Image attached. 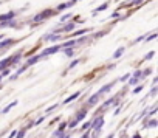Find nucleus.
Here are the masks:
<instances>
[{"instance_id":"nucleus-17","label":"nucleus","mask_w":158,"mask_h":138,"mask_svg":"<svg viewBox=\"0 0 158 138\" xmlns=\"http://www.w3.org/2000/svg\"><path fill=\"white\" fill-rule=\"evenodd\" d=\"M153 56H155V51H149V53L146 54V57H144V59H146V61H149V59H152Z\"/></svg>"},{"instance_id":"nucleus-8","label":"nucleus","mask_w":158,"mask_h":138,"mask_svg":"<svg viewBox=\"0 0 158 138\" xmlns=\"http://www.w3.org/2000/svg\"><path fill=\"white\" fill-rule=\"evenodd\" d=\"M79 95H81V92H76V93H73V95H71V96H68V98H67V99H65V101H64V102H65V104H67V102H70V101H74V99H76V98H77V96H79Z\"/></svg>"},{"instance_id":"nucleus-4","label":"nucleus","mask_w":158,"mask_h":138,"mask_svg":"<svg viewBox=\"0 0 158 138\" xmlns=\"http://www.w3.org/2000/svg\"><path fill=\"white\" fill-rule=\"evenodd\" d=\"M59 50H62V47L60 45H56V47H51V48H47L42 54H39L40 56V59L44 57V56H50V54H53V53H56V51H59Z\"/></svg>"},{"instance_id":"nucleus-15","label":"nucleus","mask_w":158,"mask_h":138,"mask_svg":"<svg viewBox=\"0 0 158 138\" xmlns=\"http://www.w3.org/2000/svg\"><path fill=\"white\" fill-rule=\"evenodd\" d=\"M150 73H152L150 68H146V70H143V72H141V76H143V78H146V76H149Z\"/></svg>"},{"instance_id":"nucleus-14","label":"nucleus","mask_w":158,"mask_h":138,"mask_svg":"<svg viewBox=\"0 0 158 138\" xmlns=\"http://www.w3.org/2000/svg\"><path fill=\"white\" fill-rule=\"evenodd\" d=\"M16 104H17V101H14V102H11V104H10V106H6V107H5V109L2 110V112H3V113H6V112H8V110H11V109H13V107H14Z\"/></svg>"},{"instance_id":"nucleus-9","label":"nucleus","mask_w":158,"mask_h":138,"mask_svg":"<svg viewBox=\"0 0 158 138\" xmlns=\"http://www.w3.org/2000/svg\"><path fill=\"white\" fill-rule=\"evenodd\" d=\"M37 61H40V56H34V57H31V59H30V61H28V62H27L25 65H27V67H30V65H33V64H36Z\"/></svg>"},{"instance_id":"nucleus-12","label":"nucleus","mask_w":158,"mask_h":138,"mask_svg":"<svg viewBox=\"0 0 158 138\" xmlns=\"http://www.w3.org/2000/svg\"><path fill=\"white\" fill-rule=\"evenodd\" d=\"M123 53H124V47H121V48H118V50L115 51V54H113V59H118V57H119V56H121Z\"/></svg>"},{"instance_id":"nucleus-1","label":"nucleus","mask_w":158,"mask_h":138,"mask_svg":"<svg viewBox=\"0 0 158 138\" xmlns=\"http://www.w3.org/2000/svg\"><path fill=\"white\" fill-rule=\"evenodd\" d=\"M53 14H54V11H51V10H45V11L39 13L37 16H34V17H33V22H34V23H40L44 19H47V17H50V16H53Z\"/></svg>"},{"instance_id":"nucleus-13","label":"nucleus","mask_w":158,"mask_h":138,"mask_svg":"<svg viewBox=\"0 0 158 138\" xmlns=\"http://www.w3.org/2000/svg\"><path fill=\"white\" fill-rule=\"evenodd\" d=\"M73 28H74V23H67V25H65V27H64L60 31H71Z\"/></svg>"},{"instance_id":"nucleus-21","label":"nucleus","mask_w":158,"mask_h":138,"mask_svg":"<svg viewBox=\"0 0 158 138\" xmlns=\"http://www.w3.org/2000/svg\"><path fill=\"white\" fill-rule=\"evenodd\" d=\"M136 82H138V78H135V76H133V78L130 79V82H129V84H130V86H135Z\"/></svg>"},{"instance_id":"nucleus-22","label":"nucleus","mask_w":158,"mask_h":138,"mask_svg":"<svg viewBox=\"0 0 158 138\" xmlns=\"http://www.w3.org/2000/svg\"><path fill=\"white\" fill-rule=\"evenodd\" d=\"M71 17V14H65V16H62V19H60V22H65L67 19H70Z\"/></svg>"},{"instance_id":"nucleus-25","label":"nucleus","mask_w":158,"mask_h":138,"mask_svg":"<svg viewBox=\"0 0 158 138\" xmlns=\"http://www.w3.org/2000/svg\"><path fill=\"white\" fill-rule=\"evenodd\" d=\"M90 124H92V123H85V124L82 126V130H84V129H89V127H90Z\"/></svg>"},{"instance_id":"nucleus-16","label":"nucleus","mask_w":158,"mask_h":138,"mask_svg":"<svg viewBox=\"0 0 158 138\" xmlns=\"http://www.w3.org/2000/svg\"><path fill=\"white\" fill-rule=\"evenodd\" d=\"M65 8H68V3H60L56 10H57V11H62V10H65Z\"/></svg>"},{"instance_id":"nucleus-6","label":"nucleus","mask_w":158,"mask_h":138,"mask_svg":"<svg viewBox=\"0 0 158 138\" xmlns=\"http://www.w3.org/2000/svg\"><path fill=\"white\" fill-rule=\"evenodd\" d=\"M99 96H101V95L95 93V95H93V96H92V98L89 99V106H93V104H96V102L99 101Z\"/></svg>"},{"instance_id":"nucleus-7","label":"nucleus","mask_w":158,"mask_h":138,"mask_svg":"<svg viewBox=\"0 0 158 138\" xmlns=\"http://www.w3.org/2000/svg\"><path fill=\"white\" fill-rule=\"evenodd\" d=\"M85 115H87V110H85V109H82L81 112H79V113L76 115V118H74V119H76V121H81V119H82Z\"/></svg>"},{"instance_id":"nucleus-23","label":"nucleus","mask_w":158,"mask_h":138,"mask_svg":"<svg viewBox=\"0 0 158 138\" xmlns=\"http://www.w3.org/2000/svg\"><path fill=\"white\" fill-rule=\"evenodd\" d=\"M77 123H79V121H76V119H73V121H71V123H70L68 126H70V127H74V126H76Z\"/></svg>"},{"instance_id":"nucleus-29","label":"nucleus","mask_w":158,"mask_h":138,"mask_svg":"<svg viewBox=\"0 0 158 138\" xmlns=\"http://www.w3.org/2000/svg\"><path fill=\"white\" fill-rule=\"evenodd\" d=\"M81 138H89V133H85L84 136H81Z\"/></svg>"},{"instance_id":"nucleus-3","label":"nucleus","mask_w":158,"mask_h":138,"mask_svg":"<svg viewBox=\"0 0 158 138\" xmlns=\"http://www.w3.org/2000/svg\"><path fill=\"white\" fill-rule=\"evenodd\" d=\"M102 124H104V118H102V116H99L98 119L93 121V129H95V135H96V136L99 135V130H101Z\"/></svg>"},{"instance_id":"nucleus-20","label":"nucleus","mask_w":158,"mask_h":138,"mask_svg":"<svg viewBox=\"0 0 158 138\" xmlns=\"http://www.w3.org/2000/svg\"><path fill=\"white\" fill-rule=\"evenodd\" d=\"M65 54H67V56H71V54H73V48H68V47H67V50H65Z\"/></svg>"},{"instance_id":"nucleus-27","label":"nucleus","mask_w":158,"mask_h":138,"mask_svg":"<svg viewBox=\"0 0 158 138\" xmlns=\"http://www.w3.org/2000/svg\"><path fill=\"white\" fill-rule=\"evenodd\" d=\"M42 121H44V118H40V119H37V121H36V123H34V124H36V126H37V124H40V123H42Z\"/></svg>"},{"instance_id":"nucleus-10","label":"nucleus","mask_w":158,"mask_h":138,"mask_svg":"<svg viewBox=\"0 0 158 138\" xmlns=\"http://www.w3.org/2000/svg\"><path fill=\"white\" fill-rule=\"evenodd\" d=\"M106 8H109V2H106V3H102L101 6H98L96 11H93V14H96V13H99V11H104Z\"/></svg>"},{"instance_id":"nucleus-28","label":"nucleus","mask_w":158,"mask_h":138,"mask_svg":"<svg viewBox=\"0 0 158 138\" xmlns=\"http://www.w3.org/2000/svg\"><path fill=\"white\" fill-rule=\"evenodd\" d=\"M14 136H16V130H14V132H11V133H10V138H14Z\"/></svg>"},{"instance_id":"nucleus-32","label":"nucleus","mask_w":158,"mask_h":138,"mask_svg":"<svg viewBox=\"0 0 158 138\" xmlns=\"http://www.w3.org/2000/svg\"><path fill=\"white\" fill-rule=\"evenodd\" d=\"M135 138H141V136H139V135H136V136H135Z\"/></svg>"},{"instance_id":"nucleus-19","label":"nucleus","mask_w":158,"mask_h":138,"mask_svg":"<svg viewBox=\"0 0 158 138\" xmlns=\"http://www.w3.org/2000/svg\"><path fill=\"white\" fill-rule=\"evenodd\" d=\"M79 62H81V59H76V61H73V62L70 64V68H73V67H76V65H77Z\"/></svg>"},{"instance_id":"nucleus-34","label":"nucleus","mask_w":158,"mask_h":138,"mask_svg":"<svg viewBox=\"0 0 158 138\" xmlns=\"http://www.w3.org/2000/svg\"><path fill=\"white\" fill-rule=\"evenodd\" d=\"M0 81H2V76H0Z\"/></svg>"},{"instance_id":"nucleus-30","label":"nucleus","mask_w":158,"mask_h":138,"mask_svg":"<svg viewBox=\"0 0 158 138\" xmlns=\"http://www.w3.org/2000/svg\"><path fill=\"white\" fill-rule=\"evenodd\" d=\"M62 138H68V135H64V136H62Z\"/></svg>"},{"instance_id":"nucleus-11","label":"nucleus","mask_w":158,"mask_h":138,"mask_svg":"<svg viewBox=\"0 0 158 138\" xmlns=\"http://www.w3.org/2000/svg\"><path fill=\"white\" fill-rule=\"evenodd\" d=\"M112 87H113V84H107V86H104V87H102V89H101V90L98 92V95H102L104 92H109V90H110Z\"/></svg>"},{"instance_id":"nucleus-18","label":"nucleus","mask_w":158,"mask_h":138,"mask_svg":"<svg viewBox=\"0 0 158 138\" xmlns=\"http://www.w3.org/2000/svg\"><path fill=\"white\" fill-rule=\"evenodd\" d=\"M144 126H147V127H155V126H156V121H155V119H150V123H149V124H144Z\"/></svg>"},{"instance_id":"nucleus-5","label":"nucleus","mask_w":158,"mask_h":138,"mask_svg":"<svg viewBox=\"0 0 158 138\" xmlns=\"http://www.w3.org/2000/svg\"><path fill=\"white\" fill-rule=\"evenodd\" d=\"M14 16H16V13H14V11L6 13V14H3V16H0V22H3V20H11Z\"/></svg>"},{"instance_id":"nucleus-26","label":"nucleus","mask_w":158,"mask_h":138,"mask_svg":"<svg viewBox=\"0 0 158 138\" xmlns=\"http://www.w3.org/2000/svg\"><path fill=\"white\" fill-rule=\"evenodd\" d=\"M155 37H156V34H152V36H150V37H147V39H146V40H147V42H149V40H152V39H155Z\"/></svg>"},{"instance_id":"nucleus-24","label":"nucleus","mask_w":158,"mask_h":138,"mask_svg":"<svg viewBox=\"0 0 158 138\" xmlns=\"http://www.w3.org/2000/svg\"><path fill=\"white\" fill-rule=\"evenodd\" d=\"M56 107H57V104H54V106H51L50 109H47V112H53V110H54Z\"/></svg>"},{"instance_id":"nucleus-33","label":"nucleus","mask_w":158,"mask_h":138,"mask_svg":"<svg viewBox=\"0 0 158 138\" xmlns=\"http://www.w3.org/2000/svg\"><path fill=\"white\" fill-rule=\"evenodd\" d=\"M0 39H3V36H2V34H0Z\"/></svg>"},{"instance_id":"nucleus-31","label":"nucleus","mask_w":158,"mask_h":138,"mask_svg":"<svg viewBox=\"0 0 158 138\" xmlns=\"http://www.w3.org/2000/svg\"><path fill=\"white\" fill-rule=\"evenodd\" d=\"M107 138H113V135H109V136H107Z\"/></svg>"},{"instance_id":"nucleus-2","label":"nucleus","mask_w":158,"mask_h":138,"mask_svg":"<svg viewBox=\"0 0 158 138\" xmlns=\"http://www.w3.org/2000/svg\"><path fill=\"white\" fill-rule=\"evenodd\" d=\"M19 56H20V53L16 54V56H13V57H10V59H6V61H2V62H0V70H2V68H6L8 65L16 64V62L19 61Z\"/></svg>"}]
</instances>
